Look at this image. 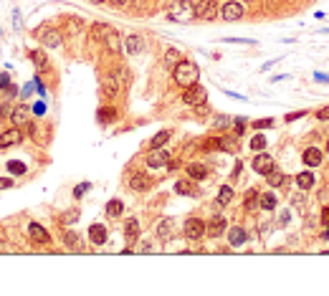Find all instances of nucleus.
<instances>
[{"instance_id":"1","label":"nucleus","mask_w":329,"mask_h":296,"mask_svg":"<svg viewBox=\"0 0 329 296\" xmlns=\"http://www.w3.org/2000/svg\"><path fill=\"white\" fill-rule=\"evenodd\" d=\"M172 76H175V84L183 89L192 86V84H197V66L192 61H180L178 66L172 69Z\"/></svg>"},{"instance_id":"2","label":"nucleus","mask_w":329,"mask_h":296,"mask_svg":"<svg viewBox=\"0 0 329 296\" xmlns=\"http://www.w3.org/2000/svg\"><path fill=\"white\" fill-rule=\"evenodd\" d=\"M195 15V5L190 0H172L170 8H167V18L170 20H188Z\"/></svg>"},{"instance_id":"3","label":"nucleus","mask_w":329,"mask_h":296,"mask_svg":"<svg viewBox=\"0 0 329 296\" xmlns=\"http://www.w3.org/2000/svg\"><path fill=\"white\" fill-rule=\"evenodd\" d=\"M205 99H208V91H205L203 86H197V84L188 86V89H185V94H183V101H185V104H190V107H197V104H205Z\"/></svg>"},{"instance_id":"4","label":"nucleus","mask_w":329,"mask_h":296,"mask_svg":"<svg viewBox=\"0 0 329 296\" xmlns=\"http://www.w3.org/2000/svg\"><path fill=\"white\" fill-rule=\"evenodd\" d=\"M205 236V223L200 218H190L185 223V238L188 241H200Z\"/></svg>"},{"instance_id":"5","label":"nucleus","mask_w":329,"mask_h":296,"mask_svg":"<svg viewBox=\"0 0 329 296\" xmlns=\"http://www.w3.org/2000/svg\"><path fill=\"white\" fill-rule=\"evenodd\" d=\"M195 15H197V18H203V20H213V18L218 15L215 0H200V3L195 5Z\"/></svg>"},{"instance_id":"6","label":"nucleus","mask_w":329,"mask_h":296,"mask_svg":"<svg viewBox=\"0 0 329 296\" xmlns=\"http://www.w3.org/2000/svg\"><path fill=\"white\" fill-rule=\"evenodd\" d=\"M28 236H31L33 243H48V241H51L48 230L43 228V225H38V223H31V225H28Z\"/></svg>"},{"instance_id":"7","label":"nucleus","mask_w":329,"mask_h":296,"mask_svg":"<svg viewBox=\"0 0 329 296\" xmlns=\"http://www.w3.org/2000/svg\"><path fill=\"white\" fill-rule=\"evenodd\" d=\"M38 38H41L48 48H56V46L63 43V33H58V31H38Z\"/></svg>"},{"instance_id":"8","label":"nucleus","mask_w":329,"mask_h":296,"mask_svg":"<svg viewBox=\"0 0 329 296\" xmlns=\"http://www.w3.org/2000/svg\"><path fill=\"white\" fill-rule=\"evenodd\" d=\"M253 170H256L258 175H269V172L274 170V160H271L269 155H258V157H253Z\"/></svg>"},{"instance_id":"9","label":"nucleus","mask_w":329,"mask_h":296,"mask_svg":"<svg viewBox=\"0 0 329 296\" xmlns=\"http://www.w3.org/2000/svg\"><path fill=\"white\" fill-rule=\"evenodd\" d=\"M20 142H23V137H20L18 129H8V132L0 134V147H3V150H8V147H15V144H20Z\"/></svg>"},{"instance_id":"10","label":"nucleus","mask_w":329,"mask_h":296,"mask_svg":"<svg viewBox=\"0 0 329 296\" xmlns=\"http://www.w3.org/2000/svg\"><path fill=\"white\" fill-rule=\"evenodd\" d=\"M226 225H228V223H226V218L215 215V218H213V220L205 225V230H208V236H210V238H218V236H221L223 230H226Z\"/></svg>"},{"instance_id":"11","label":"nucleus","mask_w":329,"mask_h":296,"mask_svg":"<svg viewBox=\"0 0 329 296\" xmlns=\"http://www.w3.org/2000/svg\"><path fill=\"white\" fill-rule=\"evenodd\" d=\"M221 15H223L226 20H238L240 15H243V5H240V3H226V5L221 8Z\"/></svg>"},{"instance_id":"12","label":"nucleus","mask_w":329,"mask_h":296,"mask_svg":"<svg viewBox=\"0 0 329 296\" xmlns=\"http://www.w3.org/2000/svg\"><path fill=\"white\" fill-rule=\"evenodd\" d=\"M10 119H13V124H15V127L31 124V112H28V107H15V109L10 112Z\"/></svg>"},{"instance_id":"13","label":"nucleus","mask_w":329,"mask_h":296,"mask_svg":"<svg viewBox=\"0 0 329 296\" xmlns=\"http://www.w3.org/2000/svg\"><path fill=\"white\" fill-rule=\"evenodd\" d=\"M167 160H170V155H167L165 150H152V152L147 155V165H149V167H165Z\"/></svg>"},{"instance_id":"14","label":"nucleus","mask_w":329,"mask_h":296,"mask_svg":"<svg viewBox=\"0 0 329 296\" xmlns=\"http://www.w3.org/2000/svg\"><path fill=\"white\" fill-rule=\"evenodd\" d=\"M144 51V38L142 36H127V53L129 56H137Z\"/></svg>"},{"instance_id":"15","label":"nucleus","mask_w":329,"mask_h":296,"mask_svg":"<svg viewBox=\"0 0 329 296\" xmlns=\"http://www.w3.org/2000/svg\"><path fill=\"white\" fill-rule=\"evenodd\" d=\"M89 238H92V243H94V246L106 243V228H104L101 223H94V225L89 228Z\"/></svg>"},{"instance_id":"16","label":"nucleus","mask_w":329,"mask_h":296,"mask_svg":"<svg viewBox=\"0 0 329 296\" xmlns=\"http://www.w3.org/2000/svg\"><path fill=\"white\" fill-rule=\"evenodd\" d=\"M246 238H248V236H246V230H243V228H238V225L228 230V243H231V246H243Z\"/></svg>"},{"instance_id":"17","label":"nucleus","mask_w":329,"mask_h":296,"mask_svg":"<svg viewBox=\"0 0 329 296\" xmlns=\"http://www.w3.org/2000/svg\"><path fill=\"white\" fill-rule=\"evenodd\" d=\"M304 165H309V167H317L322 165V152L317 150V147H309V150H304Z\"/></svg>"},{"instance_id":"18","label":"nucleus","mask_w":329,"mask_h":296,"mask_svg":"<svg viewBox=\"0 0 329 296\" xmlns=\"http://www.w3.org/2000/svg\"><path fill=\"white\" fill-rule=\"evenodd\" d=\"M188 175L192 180H205L208 177V167L200 165V162H192V165H188Z\"/></svg>"},{"instance_id":"19","label":"nucleus","mask_w":329,"mask_h":296,"mask_svg":"<svg viewBox=\"0 0 329 296\" xmlns=\"http://www.w3.org/2000/svg\"><path fill=\"white\" fill-rule=\"evenodd\" d=\"M124 236H127V241H137V238H140V220H137V218H129V220H127Z\"/></svg>"},{"instance_id":"20","label":"nucleus","mask_w":329,"mask_h":296,"mask_svg":"<svg viewBox=\"0 0 329 296\" xmlns=\"http://www.w3.org/2000/svg\"><path fill=\"white\" fill-rule=\"evenodd\" d=\"M129 187H132V190H137V193L147 190V187H149V180H147V175H132V180H129Z\"/></svg>"},{"instance_id":"21","label":"nucleus","mask_w":329,"mask_h":296,"mask_svg":"<svg viewBox=\"0 0 329 296\" xmlns=\"http://www.w3.org/2000/svg\"><path fill=\"white\" fill-rule=\"evenodd\" d=\"M314 182H317L314 172H301V175H296V185H299L301 190H309V187H314Z\"/></svg>"},{"instance_id":"22","label":"nucleus","mask_w":329,"mask_h":296,"mask_svg":"<svg viewBox=\"0 0 329 296\" xmlns=\"http://www.w3.org/2000/svg\"><path fill=\"white\" fill-rule=\"evenodd\" d=\"M101 86H104V91H106L109 96H114V94L119 91V79H117V76H106V79L101 81Z\"/></svg>"},{"instance_id":"23","label":"nucleus","mask_w":329,"mask_h":296,"mask_svg":"<svg viewBox=\"0 0 329 296\" xmlns=\"http://www.w3.org/2000/svg\"><path fill=\"white\" fill-rule=\"evenodd\" d=\"M276 203H279V200H276L274 193H263V195H258V205H261L263 210H274Z\"/></svg>"},{"instance_id":"24","label":"nucleus","mask_w":329,"mask_h":296,"mask_svg":"<svg viewBox=\"0 0 329 296\" xmlns=\"http://www.w3.org/2000/svg\"><path fill=\"white\" fill-rule=\"evenodd\" d=\"M104 43L109 46V51H112V53H119V51H122V46H119V36H117L114 31H109V36L104 38Z\"/></svg>"},{"instance_id":"25","label":"nucleus","mask_w":329,"mask_h":296,"mask_svg":"<svg viewBox=\"0 0 329 296\" xmlns=\"http://www.w3.org/2000/svg\"><path fill=\"white\" fill-rule=\"evenodd\" d=\"M170 139V132L167 129H162V132H157L155 137H152V142H149V147H152V150H160V147L165 144Z\"/></svg>"},{"instance_id":"26","label":"nucleus","mask_w":329,"mask_h":296,"mask_svg":"<svg viewBox=\"0 0 329 296\" xmlns=\"http://www.w3.org/2000/svg\"><path fill=\"white\" fill-rule=\"evenodd\" d=\"M109 31H112V28L104 26V23H94V26H92V36H94L96 41H104V38L109 36Z\"/></svg>"},{"instance_id":"27","label":"nucleus","mask_w":329,"mask_h":296,"mask_svg":"<svg viewBox=\"0 0 329 296\" xmlns=\"http://www.w3.org/2000/svg\"><path fill=\"white\" fill-rule=\"evenodd\" d=\"M31 61L36 63L38 71H43V69H46V63H48V58H46V53H43V51H33L31 53Z\"/></svg>"},{"instance_id":"28","label":"nucleus","mask_w":329,"mask_h":296,"mask_svg":"<svg viewBox=\"0 0 329 296\" xmlns=\"http://www.w3.org/2000/svg\"><path fill=\"white\" fill-rule=\"evenodd\" d=\"M122 210H124V205H122L119 200H112V203L106 205V215H109V218H119Z\"/></svg>"},{"instance_id":"29","label":"nucleus","mask_w":329,"mask_h":296,"mask_svg":"<svg viewBox=\"0 0 329 296\" xmlns=\"http://www.w3.org/2000/svg\"><path fill=\"white\" fill-rule=\"evenodd\" d=\"M218 147H221V150H231V152H235V147H238V142H235V137H221L218 139Z\"/></svg>"},{"instance_id":"30","label":"nucleus","mask_w":329,"mask_h":296,"mask_svg":"<svg viewBox=\"0 0 329 296\" xmlns=\"http://www.w3.org/2000/svg\"><path fill=\"white\" fill-rule=\"evenodd\" d=\"M170 233H172V220H167V218H165V220L157 225V236L167 241V238H170Z\"/></svg>"},{"instance_id":"31","label":"nucleus","mask_w":329,"mask_h":296,"mask_svg":"<svg viewBox=\"0 0 329 296\" xmlns=\"http://www.w3.org/2000/svg\"><path fill=\"white\" fill-rule=\"evenodd\" d=\"M231 200H233V190H231L228 185H223L221 193H218V203H221V205H228Z\"/></svg>"},{"instance_id":"32","label":"nucleus","mask_w":329,"mask_h":296,"mask_svg":"<svg viewBox=\"0 0 329 296\" xmlns=\"http://www.w3.org/2000/svg\"><path fill=\"white\" fill-rule=\"evenodd\" d=\"M258 208V193L256 190H248L246 193V210H256Z\"/></svg>"},{"instance_id":"33","label":"nucleus","mask_w":329,"mask_h":296,"mask_svg":"<svg viewBox=\"0 0 329 296\" xmlns=\"http://www.w3.org/2000/svg\"><path fill=\"white\" fill-rule=\"evenodd\" d=\"M178 56H180L178 51H175V48H170V51L165 53V66H170V69H175V66H178V63H180V61H178Z\"/></svg>"},{"instance_id":"34","label":"nucleus","mask_w":329,"mask_h":296,"mask_svg":"<svg viewBox=\"0 0 329 296\" xmlns=\"http://www.w3.org/2000/svg\"><path fill=\"white\" fill-rule=\"evenodd\" d=\"M266 180H269V185H271V187H279V185H283V175H281L279 170H271V172L266 175Z\"/></svg>"},{"instance_id":"35","label":"nucleus","mask_w":329,"mask_h":296,"mask_svg":"<svg viewBox=\"0 0 329 296\" xmlns=\"http://www.w3.org/2000/svg\"><path fill=\"white\" fill-rule=\"evenodd\" d=\"M99 119L101 122H114L117 119V109H112V107H109V109H99Z\"/></svg>"},{"instance_id":"36","label":"nucleus","mask_w":329,"mask_h":296,"mask_svg":"<svg viewBox=\"0 0 329 296\" xmlns=\"http://www.w3.org/2000/svg\"><path fill=\"white\" fill-rule=\"evenodd\" d=\"M263 147H266V137H263V134H258V137H253V139H251V150L261 152Z\"/></svg>"},{"instance_id":"37","label":"nucleus","mask_w":329,"mask_h":296,"mask_svg":"<svg viewBox=\"0 0 329 296\" xmlns=\"http://www.w3.org/2000/svg\"><path fill=\"white\" fill-rule=\"evenodd\" d=\"M8 170H10L13 175H23V172H26V165H23V162H15V160H13V162H8Z\"/></svg>"},{"instance_id":"38","label":"nucleus","mask_w":329,"mask_h":296,"mask_svg":"<svg viewBox=\"0 0 329 296\" xmlns=\"http://www.w3.org/2000/svg\"><path fill=\"white\" fill-rule=\"evenodd\" d=\"M89 190H92V185H89V182H81V185H76V187H74V198H81V195H86Z\"/></svg>"},{"instance_id":"39","label":"nucleus","mask_w":329,"mask_h":296,"mask_svg":"<svg viewBox=\"0 0 329 296\" xmlns=\"http://www.w3.org/2000/svg\"><path fill=\"white\" fill-rule=\"evenodd\" d=\"M175 190H178L180 195H190L192 193V187H190V182H185V180H180L178 185H175Z\"/></svg>"},{"instance_id":"40","label":"nucleus","mask_w":329,"mask_h":296,"mask_svg":"<svg viewBox=\"0 0 329 296\" xmlns=\"http://www.w3.org/2000/svg\"><path fill=\"white\" fill-rule=\"evenodd\" d=\"M253 127H256V129H266V127L271 129V127H274V119H256Z\"/></svg>"},{"instance_id":"41","label":"nucleus","mask_w":329,"mask_h":296,"mask_svg":"<svg viewBox=\"0 0 329 296\" xmlns=\"http://www.w3.org/2000/svg\"><path fill=\"white\" fill-rule=\"evenodd\" d=\"M76 218H79V210H69V213H63V215H61L63 223H74Z\"/></svg>"},{"instance_id":"42","label":"nucleus","mask_w":329,"mask_h":296,"mask_svg":"<svg viewBox=\"0 0 329 296\" xmlns=\"http://www.w3.org/2000/svg\"><path fill=\"white\" fill-rule=\"evenodd\" d=\"M114 76L119 79V84H127V81H129V71H124V69H117Z\"/></svg>"},{"instance_id":"43","label":"nucleus","mask_w":329,"mask_h":296,"mask_svg":"<svg viewBox=\"0 0 329 296\" xmlns=\"http://www.w3.org/2000/svg\"><path fill=\"white\" fill-rule=\"evenodd\" d=\"M213 124L218 127V129H223V127H228V124H231V119H228V117H218Z\"/></svg>"},{"instance_id":"44","label":"nucleus","mask_w":329,"mask_h":296,"mask_svg":"<svg viewBox=\"0 0 329 296\" xmlns=\"http://www.w3.org/2000/svg\"><path fill=\"white\" fill-rule=\"evenodd\" d=\"M69 31H71V33H79V31H81V23L71 18V20H69Z\"/></svg>"},{"instance_id":"45","label":"nucleus","mask_w":329,"mask_h":296,"mask_svg":"<svg viewBox=\"0 0 329 296\" xmlns=\"http://www.w3.org/2000/svg\"><path fill=\"white\" fill-rule=\"evenodd\" d=\"M10 86V79H8V74H0V89H8Z\"/></svg>"},{"instance_id":"46","label":"nucleus","mask_w":329,"mask_h":296,"mask_svg":"<svg viewBox=\"0 0 329 296\" xmlns=\"http://www.w3.org/2000/svg\"><path fill=\"white\" fill-rule=\"evenodd\" d=\"M299 117H306V112H291V114H286V122H296Z\"/></svg>"},{"instance_id":"47","label":"nucleus","mask_w":329,"mask_h":296,"mask_svg":"<svg viewBox=\"0 0 329 296\" xmlns=\"http://www.w3.org/2000/svg\"><path fill=\"white\" fill-rule=\"evenodd\" d=\"M5 187H13V180L10 177H0V190H5Z\"/></svg>"},{"instance_id":"48","label":"nucleus","mask_w":329,"mask_h":296,"mask_svg":"<svg viewBox=\"0 0 329 296\" xmlns=\"http://www.w3.org/2000/svg\"><path fill=\"white\" fill-rule=\"evenodd\" d=\"M322 122H329V107H324V109H319V114H317Z\"/></svg>"},{"instance_id":"49","label":"nucleus","mask_w":329,"mask_h":296,"mask_svg":"<svg viewBox=\"0 0 329 296\" xmlns=\"http://www.w3.org/2000/svg\"><path fill=\"white\" fill-rule=\"evenodd\" d=\"M76 238H79L76 233H66V238H63V241L69 243V246H76Z\"/></svg>"},{"instance_id":"50","label":"nucleus","mask_w":329,"mask_h":296,"mask_svg":"<svg viewBox=\"0 0 329 296\" xmlns=\"http://www.w3.org/2000/svg\"><path fill=\"white\" fill-rule=\"evenodd\" d=\"M279 223H281V225H286V223H289V213H281V220H279Z\"/></svg>"},{"instance_id":"51","label":"nucleus","mask_w":329,"mask_h":296,"mask_svg":"<svg viewBox=\"0 0 329 296\" xmlns=\"http://www.w3.org/2000/svg\"><path fill=\"white\" fill-rule=\"evenodd\" d=\"M5 114H8V109L3 107V104H0V119H5Z\"/></svg>"},{"instance_id":"52","label":"nucleus","mask_w":329,"mask_h":296,"mask_svg":"<svg viewBox=\"0 0 329 296\" xmlns=\"http://www.w3.org/2000/svg\"><path fill=\"white\" fill-rule=\"evenodd\" d=\"M322 218H324V223H329V208H324V213H322Z\"/></svg>"},{"instance_id":"53","label":"nucleus","mask_w":329,"mask_h":296,"mask_svg":"<svg viewBox=\"0 0 329 296\" xmlns=\"http://www.w3.org/2000/svg\"><path fill=\"white\" fill-rule=\"evenodd\" d=\"M112 3H114V5H124V3H127V0H112Z\"/></svg>"},{"instance_id":"54","label":"nucleus","mask_w":329,"mask_h":296,"mask_svg":"<svg viewBox=\"0 0 329 296\" xmlns=\"http://www.w3.org/2000/svg\"><path fill=\"white\" fill-rule=\"evenodd\" d=\"M92 3H96V5H99V3H104V0H92Z\"/></svg>"},{"instance_id":"55","label":"nucleus","mask_w":329,"mask_h":296,"mask_svg":"<svg viewBox=\"0 0 329 296\" xmlns=\"http://www.w3.org/2000/svg\"><path fill=\"white\" fill-rule=\"evenodd\" d=\"M248 3H253V0H248Z\"/></svg>"},{"instance_id":"56","label":"nucleus","mask_w":329,"mask_h":296,"mask_svg":"<svg viewBox=\"0 0 329 296\" xmlns=\"http://www.w3.org/2000/svg\"><path fill=\"white\" fill-rule=\"evenodd\" d=\"M327 150H329V144H327Z\"/></svg>"}]
</instances>
